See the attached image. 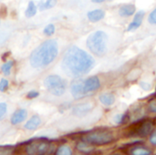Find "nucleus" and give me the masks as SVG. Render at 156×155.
Here are the masks:
<instances>
[{
	"mask_svg": "<svg viewBox=\"0 0 156 155\" xmlns=\"http://www.w3.org/2000/svg\"><path fill=\"white\" fill-rule=\"evenodd\" d=\"M6 15H7V8L5 5H2L0 7V17L4 18V17H5Z\"/></svg>",
	"mask_w": 156,
	"mask_h": 155,
	"instance_id": "obj_31",
	"label": "nucleus"
},
{
	"mask_svg": "<svg viewBox=\"0 0 156 155\" xmlns=\"http://www.w3.org/2000/svg\"><path fill=\"white\" fill-rule=\"evenodd\" d=\"M129 151H130L129 153L133 155H150L153 153L150 149L144 146H137V145L132 146V148H130Z\"/></svg>",
	"mask_w": 156,
	"mask_h": 155,
	"instance_id": "obj_18",
	"label": "nucleus"
},
{
	"mask_svg": "<svg viewBox=\"0 0 156 155\" xmlns=\"http://www.w3.org/2000/svg\"><path fill=\"white\" fill-rule=\"evenodd\" d=\"M41 124V119L38 115H34L32 116L24 125V128L28 131H34L39 127Z\"/></svg>",
	"mask_w": 156,
	"mask_h": 155,
	"instance_id": "obj_16",
	"label": "nucleus"
},
{
	"mask_svg": "<svg viewBox=\"0 0 156 155\" xmlns=\"http://www.w3.org/2000/svg\"><path fill=\"white\" fill-rule=\"evenodd\" d=\"M148 22L152 25H156V7L151 12L148 17Z\"/></svg>",
	"mask_w": 156,
	"mask_h": 155,
	"instance_id": "obj_28",
	"label": "nucleus"
},
{
	"mask_svg": "<svg viewBox=\"0 0 156 155\" xmlns=\"http://www.w3.org/2000/svg\"><path fill=\"white\" fill-rule=\"evenodd\" d=\"M80 141L86 142L93 146L108 145L115 141L114 134L108 129H94L83 132Z\"/></svg>",
	"mask_w": 156,
	"mask_h": 155,
	"instance_id": "obj_3",
	"label": "nucleus"
},
{
	"mask_svg": "<svg viewBox=\"0 0 156 155\" xmlns=\"http://www.w3.org/2000/svg\"><path fill=\"white\" fill-rule=\"evenodd\" d=\"M76 150L83 154H90L95 151V147L86 142L80 141L76 144Z\"/></svg>",
	"mask_w": 156,
	"mask_h": 155,
	"instance_id": "obj_15",
	"label": "nucleus"
},
{
	"mask_svg": "<svg viewBox=\"0 0 156 155\" xmlns=\"http://www.w3.org/2000/svg\"><path fill=\"white\" fill-rule=\"evenodd\" d=\"M144 16H145V12L144 10H140V11L136 12L134 14L133 20L129 24V26L127 27V31H134V30L138 29L143 23Z\"/></svg>",
	"mask_w": 156,
	"mask_h": 155,
	"instance_id": "obj_11",
	"label": "nucleus"
},
{
	"mask_svg": "<svg viewBox=\"0 0 156 155\" xmlns=\"http://www.w3.org/2000/svg\"><path fill=\"white\" fill-rule=\"evenodd\" d=\"M58 54V45L55 39L46 40L35 48L29 57L30 65L34 69H43L51 64Z\"/></svg>",
	"mask_w": 156,
	"mask_h": 155,
	"instance_id": "obj_2",
	"label": "nucleus"
},
{
	"mask_svg": "<svg viewBox=\"0 0 156 155\" xmlns=\"http://www.w3.org/2000/svg\"><path fill=\"white\" fill-rule=\"evenodd\" d=\"M7 112V105L5 102H0V120H2Z\"/></svg>",
	"mask_w": 156,
	"mask_h": 155,
	"instance_id": "obj_26",
	"label": "nucleus"
},
{
	"mask_svg": "<svg viewBox=\"0 0 156 155\" xmlns=\"http://www.w3.org/2000/svg\"><path fill=\"white\" fill-rule=\"evenodd\" d=\"M136 13V7L133 4H126L120 7L119 9V15L123 17H128Z\"/></svg>",
	"mask_w": 156,
	"mask_h": 155,
	"instance_id": "obj_14",
	"label": "nucleus"
},
{
	"mask_svg": "<svg viewBox=\"0 0 156 155\" xmlns=\"http://www.w3.org/2000/svg\"><path fill=\"white\" fill-rule=\"evenodd\" d=\"M130 120V116L128 113H124V114H119L115 117V122L117 124H125L129 122Z\"/></svg>",
	"mask_w": 156,
	"mask_h": 155,
	"instance_id": "obj_22",
	"label": "nucleus"
},
{
	"mask_svg": "<svg viewBox=\"0 0 156 155\" xmlns=\"http://www.w3.org/2000/svg\"><path fill=\"white\" fill-rule=\"evenodd\" d=\"M39 96V92L37 91V90H31L29 91L27 94V98L29 99V100H33V99H36Z\"/></svg>",
	"mask_w": 156,
	"mask_h": 155,
	"instance_id": "obj_29",
	"label": "nucleus"
},
{
	"mask_svg": "<svg viewBox=\"0 0 156 155\" xmlns=\"http://www.w3.org/2000/svg\"><path fill=\"white\" fill-rule=\"evenodd\" d=\"M140 85H141V87L144 88V90H150V89H151V85H150L149 83H147V82H141Z\"/></svg>",
	"mask_w": 156,
	"mask_h": 155,
	"instance_id": "obj_33",
	"label": "nucleus"
},
{
	"mask_svg": "<svg viewBox=\"0 0 156 155\" xmlns=\"http://www.w3.org/2000/svg\"><path fill=\"white\" fill-rule=\"evenodd\" d=\"M55 26L53 24H48V26H45L44 30H43V33L46 35V36H52L54 33H55Z\"/></svg>",
	"mask_w": 156,
	"mask_h": 155,
	"instance_id": "obj_25",
	"label": "nucleus"
},
{
	"mask_svg": "<svg viewBox=\"0 0 156 155\" xmlns=\"http://www.w3.org/2000/svg\"><path fill=\"white\" fill-rule=\"evenodd\" d=\"M15 153V147L13 146H0V154H12Z\"/></svg>",
	"mask_w": 156,
	"mask_h": 155,
	"instance_id": "obj_24",
	"label": "nucleus"
},
{
	"mask_svg": "<svg viewBox=\"0 0 156 155\" xmlns=\"http://www.w3.org/2000/svg\"><path fill=\"white\" fill-rule=\"evenodd\" d=\"M55 154L57 155H70L72 154V150L69 145L63 144L60 145L55 152Z\"/></svg>",
	"mask_w": 156,
	"mask_h": 155,
	"instance_id": "obj_20",
	"label": "nucleus"
},
{
	"mask_svg": "<svg viewBox=\"0 0 156 155\" xmlns=\"http://www.w3.org/2000/svg\"><path fill=\"white\" fill-rule=\"evenodd\" d=\"M27 117V111L25 109H19L17 111H16L13 115L11 116L10 122L11 124L13 125H17L21 122H23Z\"/></svg>",
	"mask_w": 156,
	"mask_h": 155,
	"instance_id": "obj_12",
	"label": "nucleus"
},
{
	"mask_svg": "<svg viewBox=\"0 0 156 155\" xmlns=\"http://www.w3.org/2000/svg\"><path fill=\"white\" fill-rule=\"evenodd\" d=\"M58 3V0H46L44 3H42L40 5V11L42 10H45V9H50V8H53Z\"/></svg>",
	"mask_w": 156,
	"mask_h": 155,
	"instance_id": "obj_23",
	"label": "nucleus"
},
{
	"mask_svg": "<svg viewBox=\"0 0 156 155\" xmlns=\"http://www.w3.org/2000/svg\"><path fill=\"white\" fill-rule=\"evenodd\" d=\"M105 16V12L102 9H94L91 11H89L87 13V17L88 19L92 22V23H96L101 21V19H103Z\"/></svg>",
	"mask_w": 156,
	"mask_h": 155,
	"instance_id": "obj_13",
	"label": "nucleus"
},
{
	"mask_svg": "<svg viewBox=\"0 0 156 155\" xmlns=\"http://www.w3.org/2000/svg\"><path fill=\"white\" fill-rule=\"evenodd\" d=\"M149 141H150L151 144H153V145H156V129L153 130V132H151V134H150V138H149Z\"/></svg>",
	"mask_w": 156,
	"mask_h": 155,
	"instance_id": "obj_30",
	"label": "nucleus"
},
{
	"mask_svg": "<svg viewBox=\"0 0 156 155\" xmlns=\"http://www.w3.org/2000/svg\"><path fill=\"white\" fill-rule=\"evenodd\" d=\"M70 91L75 100H80L84 97H86L83 89H82V79L80 78H76V80H74L71 83Z\"/></svg>",
	"mask_w": 156,
	"mask_h": 155,
	"instance_id": "obj_9",
	"label": "nucleus"
},
{
	"mask_svg": "<svg viewBox=\"0 0 156 155\" xmlns=\"http://www.w3.org/2000/svg\"><path fill=\"white\" fill-rule=\"evenodd\" d=\"M149 111L150 112L156 113V100H153L149 104Z\"/></svg>",
	"mask_w": 156,
	"mask_h": 155,
	"instance_id": "obj_32",
	"label": "nucleus"
},
{
	"mask_svg": "<svg viewBox=\"0 0 156 155\" xmlns=\"http://www.w3.org/2000/svg\"><path fill=\"white\" fill-rule=\"evenodd\" d=\"M107 34L101 30H97L88 37L86 45L93 55L102 57L107 52Z\"/></svg>",
	"mask_w": 156,
	"mask_h": 155,
	"instance_id": "obj_4",
	"label": "nucleus"
},
{
	"mask_svg": "<svg viewBox=\"0 0 156 155\" xmlns=\"http://www.w3.org/2000/svg\"><path fill=\"white\" fill-rule=\"evenodd\" d=\"M8 85H9L8 80L5 79H2L0 80V91H1V92H5V90H7Z\"/></svg>",
	"mask_w": 156,
	"mask_h": 155,
	"instance_id": "obj_27",
	"label": "nucleus"
},
{
	"mask_svg": "<svg viewBox=\"0 0 156 155\" xmlns=\"http://www.w3.org/2000/svg\"><path fill=\"white\" fill-rule=\"evenodd\" d=\"M92 108H93V105L90 102L80 103V104H78L73 107L72 114L77 117H83V116L87 115L92 110Z\"/></svg>",
	"mask_w": 156,
	"mask_h": 155,
	"instance_id": "obj_10",
	"label": "nucleus"
},
{
	"mask_svg": "<svg viewBox=\"0 0 156 155\" xmlns=\"http://www.w3.org/2000/svg\"><path fill=\"white\" fill-rule=\"evenodd\" d=\"M99 100H100V101H101V103L102 105L110 107L112 104H114V102H115V96H114V94L110 93V92L103 93V94H101L99 97Z\"/></svg>",
	"mask_w": 156,
	"mask_h": 155,
	"instance_id": "obj_17",
	"label": "nucleus"
},
{
	"mask_svg": "<svg viewBox=\"0 0 156 155\" xmlns=\"http://www.w3.org/2000/svg\"><path fill=\"white\" fill-rule=\"evenodd\" d=\"M93 3H97V4H100V3H102V2H104L105 0H91Z\"/></svg>",
	"mask_w": 156,
	"mask_h": 155,
	"instance_id": "obj_34",
	"label": "nucleus"
},
{
	"mask_svg": "<svg viewBox=\"0 0 156 155\" xmlns=\"http://www.w3.org/2000/svg\"><path fill=\"white\" fill-rule=\"evenodd\" d=\"M95 66V59L85 50L71 46L63 55L61 68L69 77L80 78L89 73Z\"/></svg>",
	"mask_w": 156,
	"mask_h": 155,
	"instance_id": "obj_1",
	"label": "nucleus"
},
{
	"mask_svg": "<svg viewBox=\"0 0 156 155\" xmlns=\"http://www.w3.org/2000/svg\"><path fill=\"white\" fill-rule=\"evenodd\" d=\"M13 65H14V61H13V60L5 61V62L2 65V67H1V71H2V73H3L5 76H9Z\"/></svg>",
	"mask_w": 156,
	"mask_h": 155,
	"instance_id": "obj_21",
	"label": "nucleus"
},
{
	"mask_svg": "<svg viewBox=\"0 0 156 155\" xmlns=\"http://www.w3.org/2000/svg\"><path fill=\"white\" fill-rule=\"evenodd\" d=\"M154 130V122L150 120L142 121L134 123L127 132L128 137H141L144 138L151 134Z\"/></svg>",
	"mask_w": 156,
	"mask_h": 155,
	"instance_id": "obj_7",
	"label": "nucleus"
},
{
	"mask_svg": "<svg viewBox=\"0 0 156 155\" xmlns=\"http://www.w3.org/2000/svg\"><path fill=\"white\" fill-rule=\"evenodd\" d=\"M101 88V80L97 76H91L86 79H82V89L86 96L94 93Z\"/></svg>",
	"mask_w": 156,
	"mask_h": 155,
	"instance_id": "obj_8",
	"label": "nucleus"
},
{
	"mask_svg": "<svg viewBox=\"0 0 156 155\" xmlns=\"http://www.w3.org/2000/svg\"><path fill=\"white\" fill-rule=\"evenodd\" d=\"M36 14H37V5L34 3V1H29L25 12V16L26 17L29 18V17H33Z\"/></svg>",
	"mask_w": 156,
	"mask_h": 155,
	"instance_id": "obj_19",
	"label": "nucleus"
},
{
	"mask_svg": "<svg viewBox=\"0 0 156 155\" xmlns=\"http://www.w3.org/2000/svg\"><path fill=\"white\" fill-rule=\"evenodd\" d=\"M27 154H50L55 150V145L47 139H37L36 142H32L26 146Z\"/></svg>",
	"mask_w": 156,
	"mask_h": 155,
	"instance_id": "obj_5",
	"label": "nucleus"
},
{
	"mask_svg": "<svg viewBox=\"0 0 156 155\" xmlns=\"http://www.w3.org/2000/svg\"><path fill=\"white\" fill-rule=\"evenodd\" d=\"M44 85L46 89L54 96H62L67 88L66 80L63 79L58 75H49L44 80Z\"/></svg>",
	"mask_w": 156,
	"mask_h": 155,
	"instance_id": "obj_6",
	"label": "nucleus"
}]
</instances>
